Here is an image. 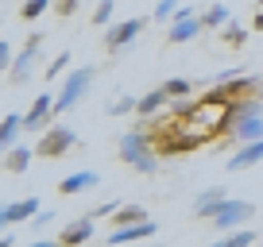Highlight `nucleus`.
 <instances>
[{"label":"nucleus","instance_id":"nucleus-32","mask_svg":"<svg viewBox=\"0 0 263 247\" xmlns=\"http://www.w3.org/2000/svg\"><path fill=\"white\" fill-rule=\"evenodd\" d=\"M74 8H78V0H62V4H58V12H62V16H70Z\"/></svg>","mask_w":263,"mask_h":247},{"label":"nucleus","instance_id":"nucleus-8","mask_svg":"<svg viewBox=\"0 0 263 247\" xmlns=\"http://www.w3.org/2000/svg\"><path fill=\"white\" fill-rule=\"evenodd\" d=\"M201 27H205V24H201V16H194L190 8H182L178 16H174V24H171V35H166V39H171V43H190L197 31H201Z\"/></svg>","mask_w":263,"mask_h":247},{"label":"nucleus","instance_id":"nucleus-14","mask_svg":"<svg viewBox=\"0 0 263 247\" xmlns=\"http://www.w3.org/2000/svg\"><path fill=\"white\" fill-rule=\"evenodd\" d=\"M97 181H101L97 170H78V174H70V178H62L58 190H62V193H85V190H93Z\"/></svg>","mask_w":263,"mask_h":247},{"label":"nucleus","instance_id":"nucleus-12","mask_svg":"<svg viewBox=\"0 0 263 247\" xmlns=\"http://www.w3.org/2000/svg\"><path fill=\"white\" fill-rule=\"evenodd\" d=\"M224 201H229V193H224L221 186H213V190H201V193L194 197V213H197V216H213L217 205H224Z\"/></svg>","mask_w":263,"mask_h":247},{"label":"nucleus","instance_id":"nucleus-33","mask_svg":"<svg viewBox=\"0 0 263 247\" xmlns=\"http://www.w3.org/2000/svg\"><path fill=\"white\" fill-rule=\"evenodd\" d=\"M16 243V239H12V232H4V236H0V247H12Z\"/></svg>","mask_w":263,"mask_h":247},{"label":"nucleus","instance_id":"nucleus-18","mask_svg":"<svg viewBox=\"0 0 263 247\" xmlns=\"http://www.w3.org/2000/svg\"><path fill=\"white\" fill-rule=\"evenodd\" d=\"M4 155H8V170L12 174H20V170H27V166H31V158H35V151L31 147H12V151H4Z\"/></svg>","mask_w":263,"mask_h":247},{"label":"nucleus","instance_id":"nucleus-20","mask_svg":"<svg viewBox=\"0 0 263 247\" xmlns=\"http://www.w3.org/2000/svg\"><path fill=\"white\" fill-rule=\"evenodd\" d=\"M166 97H171V93H166V89H155V93H147V97H140V105H136V112H140V116H151V112H159V108L166 105Z\"/></svg>","mask_w":263,"mask_h":247},{"label":"nucleus","instance_id":"nucleus-26","mask_svg":"<svg viewBox=\"0 0 263 247\" xmlns=\"http://www.w3.org/2000/svg\"><path fill=\"white\" fill-rule=\"evenodd\" d=\"M171 16H178V0H159L155 19H171Z\"/></svg>","mask_w":263,"mask_h":247},{"label":"nucleus","instance_id":"nucleus-6","mask_svg":"<svg viewBox=\"0 0 263 247\" xmlns=\"http://www.w3.org/2000/svg\"><path fill=\"white\" fill-rule=\"evenodd\" d=\"M43 209H39V201L35 197H24V201H8V205L0 209V224L4 228H12V224H24V220H35Z\"/></svg>","mask_w":263,"mask_h":247},{"label":"nucleus","instance_id":"nucleus-5","mask_svg":"<svg viewBox=\"0 0 263 247\" xmlns=\"http://www.w3.org/2000/svg\"><path fill=\"white\" fill-rule=\"evenodd\" d=\"M78 143V135L70 132V128H62V123H54V128H47L43 132V139H39V147H35V155H47V158H58V155H66V151Z\"/></svg>","mask_w":263,"mask_h":247},{"label":"nucleus","instance_id":"nucleus-4","mask_svg":"<svg viewBox=\"0 0 263 247\" xmlns=\"http://www.w3.org/2000/svg\"><path fill=\"white\" fill-rule=\"evenodd\" d=\"M89 81H93V66H85V70H78V74H70L66 77V85H62V97L54 100V116H62V112H70V108L82 100V93L89 89Z\"/></svg>","mask_w":263,"mask_h":247},{"label":"nucleus","instance_id":"nucleus-28","mask_svg":"<svg viewBox=\"0 0 263 247\" xmlns=\"http://www.w3.org/2000/svg\"><path fill=\"white\" fill-rule=\"evenodd\" d=\"M66 62H70V54H66V50H62V54H58L54 62H50V66H47V77H58V74H62V70H66Z\"/></svg>","mask_w":263,"mask_h":247},{"label":"nucleus","instance_id":"nucleus-16","mask_svg":"<svg viewBox=\"0 0 263 247\" xmlns=\"http://www.w3.org/2000/svg\"><path fill=\"white\" fill-rule=\"evenodd\" d=\"M20 128H24V116H16V112H8V116H4V128H0V147H4V151H12V147H16Z\"/></svg>","mask_w":263,"mask_h":247},{"label":"nucleus","instance_id":"nucleus-23","mask_svg":"<svg viewBox=\"0 0 263 247\" xmlns=\"http://www.w3.org/2000/svg\"><path fill=\"white\" fill-rule=\"evenodd\" d=\"M163 89L171 93V97H190V81H186V77H171Z\"/></svg>","mask_w":263,"mask_h":247},{"label":"nucleus","instance_id":"nucleus-7","mask_svg":"<svg viewBox=\"0 0 263 247\" xmlns=\"http://www.w3.org/2000/svg\"><path fill=\"white\" fill-rule=\"evenodd\" d=\"M140 31H143V19H124V24H112V27H108V35H105V47L108 50L132 47Z\"/></svg>","mask_w":263,"mask_h":247},{"label":"nucleus","instance_id":"nucleus-30","mask_svg":"<svg viewBox=\"0 0 263 247\" xmlns=\"http://www.w3.org/2000/svg\"><path fill=\"white\" fill-rule=\"evenodd\" d=\"M50 220H54V213H47V209H43V213H39V216H35V220H31V224H35V228H47V224H50Z\"/></svg>","mask_w":263,"mask_h":247},{"label":"nucleus","instance_id":"nucleus-29","mask_svg":"<svg viewBox=\"0 0 263 247\" xmlns=\"http://www.w3.org/2000/svg\"><path fill=\"white\" fill-rule=\"evenodd\" d=\"M0 66H12V43H0Z\"/></svg>","mask_w":263,"mask_h":247},{"label":"nucleus","instance_id":"nucleus-10","mask_svg":"<svg viewBox=\"0 0 263 247\" xmlns=\"http://www.w3.org/2000/svg\"><path fill=\"white\" fill-rule=\"evenodd\" d=\"M50 116H54V100H50V93H43V97H35L31 112L24 116V128H31V132H47Z\"/></svg>","mask_w":263,"mask_h":247},{"label":"nucleus","instance_id":"nucleus-2","mask_svg":"<svg viewBox=\"0 0 263 247\" xmlns=\"http://www.w3.org/2000/svg\"><path fill=\"white\" fill-rule=\"evenodd\" d=\"M232 132H236V139H240V143H259V139H263V105H259V100L236 105Z\"/></svg>","mask_w":263,"mask_h":247},{"label":"nucleus","instance_id":"nucleus-11","mask_svg":"<svg viewBox=\"0 0 263 247\" xmlns=\"http://www.w3.org/2000/svg\"><path fill=\"white\" fill-rule=\"evenodd\" d=\"M58 239H62L66 247H82L85 239H93V216L85 213L82 220H74V224H66V228H62V236H58Z\"/></svg>","mask_w":263,"mask_h":247},{"label":"nucleus","instance_id":"nucleus-1","mask_svg":"<svg viewBox=\"0 0 263 247\" xmlns=\"http://www.w3.org/2000/svg\"><path fill=\"white\" fill-rule=\"evenodd\" d=\"M120 158H124V162H132L140 174H155L159 170L155 155H151V139L143 132H128L120 139Z\"/></svg>","mask_w":263,"mask_h":247},{"label":"nucleus","instance_id":"nucleus-3","mask_svg":"<svg viewBox=\"0 0 263 247\" xmlns=\"http://www.w3.org/2000/svg\"><path fill=\"white\" fill-rule=\"evenodd\" d=\"M252 216H255V205H252V201L229 197L224 205H217V213L209 216V220H213L221 232H236V228H244V220H252Z\"/></svg>","mask_w":263,"mask_h":247},{"label":"nucleus","instance_id":"nucleus-27","mask_svg":"<svg viewBox=\"0 0 263 247\" xmlns=\"http://www.w3.org/2000/svg\"><path fill=\"white\" fill-rule=\"evenodd\" d=\"M248 35H244V27H236V24H229L224 27V43H232V47H240V43H244Z\"/></svg>","mask_w":263,"mask_h":247},{"label":"nucleus","instance_id":"nucleus-25","mask_svg":"<svg viewBox=\"0 0 263 247\" xmlns=\"http://www.w3.org/2000/svg\"><path fill=\"white\" fill-rule=\"evenodd\" d=\"M136 105H140V100H132V97H120V100H112V105H108V116H124V112H132Z\"/></svg>","mask_w":263,"mask_h":247},{"label":"nucleus","instance_id":"nucleus-24","mask_svg":"<svg viewBox=\"0 0 263 247\" xmlns=\"http://www.w3.org/2000/svg\"><path fill=\"white\" fill-rule=\"evenodd\" d=\"M108 19H112V0H101V4H97V12H93V24H97V27H105Z\"/></svg>","mask_w":263,"mask_h":247},{"label":"nucleus","instance_id":"nucleus-31","mask_svg":"<svg viewBox=\"0 0 263 247\" xmlns=\"http://www.w3.org/2000/svg\"><path fill=\"white\" fill-rule=\"evenodd\" d=\"M31 247H66V243H62V239H35Z\"/></svg>","mask_w":263,"mask_h":247},{"label":"nucleus","instance_id":"nucleus-22","mask_svg":"<svg viewBox=\"0 0 263 247\" xmlns=\"http://www.w3.org/2000/svg\"><path fill=\"white\" fill-rule=\"evenodd\" d=\"M47 4H50V0H27L20 12H24V19H39L43 12H47Z\"/></svg>","mask_w":263,"mask_h":247},{"label":"nucleus","instance_id":"nucleus-13","mask_svg":"<svg viewBox=\"0 0 263 247\" xmlns=\"http://www.w3.org/2000/svg\"><path fill=\"white\" fill-rule=\"evenodd\" d=\"M259 158H263V139H259V143H244V147L229 158V170H232V174H236V170H248V166H255Z\"/></svg>","mask_w":263,"mask_h":247},{"label":"nucleus","instance_id":"nucleus-34","mask_svg":"<svg viewBox=\"0 0 263 247\" xmlns=\"http://www.w3.org/2000/svg\"><path fill=\"white\" fill-rule=\"evenodd\" d=\"M255 31H263V12H259V16H255Z\"/></svg>","mask_w":263,"mask_h":247},{"label":"nucleus","instance_id":"nucleus-19","mask_svg":"<svg viewBox=\"0 0 263 247\" xmlns=\"http://www.w3.org/2000/svg\"><path fill=\"white\" fill-rule=\"evenodd\" d=\"M255 243V232L252 228H236V232H229L224 239H217V243H209V247H252Z\"/></svg>","mask_w":263,"mask_h":247},{"label":"nucleus","instance_id":"nucleus-17","mask_svg":"<svg viewBox=\"0 0 263 247\" xmlns=\"http://www.w3.org/2000/svg\"><path fill=\"white\" fill-rule=\"evenodd\" d=\"M112 220H116V228H128V224H140V220H151L147 213H143V205H120L112 213Z\"/></svg>","mask_w":263,"mask_h":247},{"label":"nucleus","instance_id":"nucleus-9","mask_svg":"<svg viewBox=\"0 0 263 247\" xmlns=\"http://www.w3.org/2000/svg\"><path fill=\"white\" fill-rule=\"evenodd\" d=\"M151 236H155V220H140V224H128V228H112L108 243L120 247V243H136V239H151Z\"/></svg>","mask_w":263,"mask_h":247},{"label":"nucleus","instance_id":"nucleus-21","mask_svg":"<svg viewBox=\"0 0 263 247\" xmlns=\"http://www.w3.org/2000/svg\"><path fill=\"white\" fill-rule=\"evenodd\" d=\"M201 24L205 27H229V8H224V4H213V8L201 16Z\"/></svg>","mask_w":263,"mask_h":247},{"label":"nucleus","instance_id":"nucleus-15","mask_svg":"<svg viewBox=\"0 0 263 247\" xmlns=\"http://www.w3.org/2000/svg\"><path fill=\"white\" fill-rule=\"evenodd\" d=\"M39 43H43V35H31V39H27L24 54H20L16 70H12V81H27V77H31V62H35V50H39Z\"/></svg>","mask_w":263,"mask_h":247}]
</instances>
